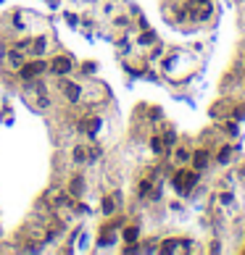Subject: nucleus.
I'll use <instances>...</instances> for the list:
<instances>
[{
	"label": "nucleus",
	"instance_id": "f257e3e1",
	"mask_svg": "<svg viewBox=\"0 0 245 255\" xmlns=\"http://www.w3.org/2000/svg\"><path fill=\"white\" fill-rule=\"evenodd\" d=\"M195 184H198V174H192V171H177L174 174V187H177V192L188 195Z\"/></svg>",
	"mask_w": 245,
	"mask_h": 255
},
{
	"label": "nucleus",
	"instance_id": "f03ea898",
	"mask_svg": "<svg viewBox=\"0 0 245 255\" xmlns=\"http://www.w3.org/2000/svg\"><path fill=\"white\" fill-rule=\"evenodd\" d=\"M48 71V63L45 61H29V63H21V69H19V74H21V79H35V76H40Z\"/></svg>",
	"mask_w": 245,
	"mask_h": 255
},
{
	"label": "nucleus",
	"instance_id": "7ed1b4c3",
	"mask_svg": "<svg viewBox=\"0 0 245 255\" xmlns=\"http://www.w3.org/2000/svg\"><path fill=\"white\" fill-rule=\"evenodd\" d=\"M53 74H58V76H66L69 71H72V58H66V55H58V58H53L50 61V66H48Z\"/></svg>",
	"mask_w": 245,
	"mask_h": 255
},
{
	"label": "nucleus",
	"instance_id": "20e7f679",
	"mask_svg": "<svg viewBox=\"0 0 245 255\" xmlns=\"http://www.w3.org/2000/svg\"><path fill=\"white\" fill-rule=\"evenodd\" d=\"M63 95H66L69 97V103H76V100H79V95H82V90L79 87H76V84L74 82H63Z\"/></svg>",
	"mask_w": 245,
	"mask_h": 255
},
{
	"label": "nucleus",
	"instance_id": "39448f33",
	"mask_svg": "<svg viewBox=\"0 0 245 255\" xmlns=\"http://www.w3.org/2000/svg\"><path fill=\"white\" fill-rule=\"evenodd\" d=\"M98 127H100V121L98 119H85V121H82L79 124V129H82V132H90V134H95V132H98Z\"/></svg>",
	"mask_w": 245,
	"mask_h": 255
},
{
	"label": "nucleus",
	"instance_id": "423d86ee",
	"mask_svg": "<svg viewBox=\"0 0 245 255\" xmlns=\"http://www.w3.org/2000/svg\"><path fill=\"white\" fill-rule=\"evenodd\" d=\"M208 166V153L201 150V153H195V168H206Z\"/></svg>",
	"mask_w": 245,
	"mask_h": 255
},
{
	"label": "nucleus",
	"instance_id": "0eeeda50",
	"mask_svg": "<svg viewBox=\"0 0 245 255\" xmlns=\"http://www.w3.org/2000/svg\"><path fill=\"white\" fill-rule=\"evenodd\" d=\"M82 187H85L82 176H74V179H72V187H69V189H72V195H82Z\"/></svg>",
	"mask_w": 245,
	"mask_h": 255
},
{
	"label": "nucleus",
	"instance_id": "6e6552de",
	"mask_svg": "<svg viewBox=\"0 0 245 255\" xmlns=\"http://www.w3.org/2000/svg\"><path fill=\"white\" fill-rule=\"evenodd\" d=\"M45 48H48V40H45V37H37V40L32 42V53H42Z\"/></svg>",
	"mask_w": 245,
	"mask_h": 255
},
{
	"label": "nucleus",
	"instance_id": "1a4fd4ad",
	"mask_svg": "<svg viewBox=\"0 0 245 255\" xmlns=\"http://www.w3.org/2000/svg\"><path fill=\"white\" fill-rule=\"evenodd\" d=\"M74 161L76 163H85L87 161V147H74Z\"/></svg>",
	"mask_w": 245,
	"mask_h": 255
},
{
	"label": "nucleus",
	"instance_id": "9d476101",
	"mask_svg": "<svg viewBox=\"0 0 245 255\" xmlns=\"http://www.w3.org/2000/svg\"><path fill=\"white\" fill-rule=\"evenodd\" d=\"M113 200L116 198H106V200H103V213H113V208H116Z\"/></svg>",
	"mask_w": 245,
	"mask_h": 255
},
{
	"label": "nucleus",
	"instance_id": "9b49d317",
	"mask_svg": "<svg viewBox=\"0 0 245 255\" xmlns=\"http://www.w3.org/2000/svg\"><path fill=\"white\" fill-rule=\"evenodd\" d=\"M124 239H127V242H134V239H137V229H134V226L127 229V232H124Z\"/></svg>",
	"mask_w": 245,
	"mask_h": 255
},
{
	"label": "nucleus",
	"instance_id": "f8f14e48",
	"mask_svg": "<svg viewBox=\"0 0 245 255\" xmlns=\"http://www.w3.org/2000/svg\"><path fill=\"white\" fill-rule=\"evenodd\" d=\"M188 158H190V155H188V150H177V161H182V163H185Z\"/></svg>",
	"mask_w": 245,
	"mask_h": 255
}]
</instances>
